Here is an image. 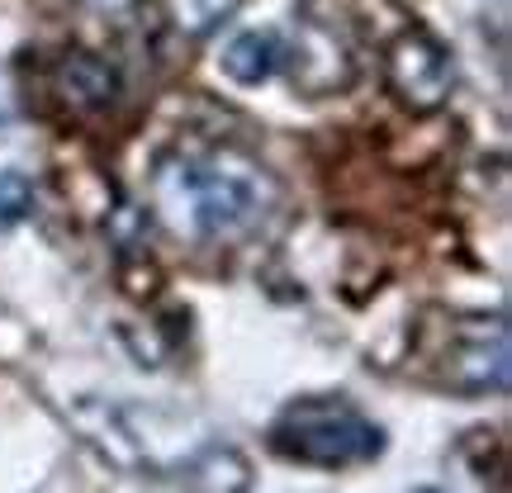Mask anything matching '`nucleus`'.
<instances>
[{"mask_svg":"<svg viewBox=\"0 0 512 493\" xmlns=\"http://www.w3.org/2000/svg\"><path fill=\"white\" fill-rule=\"evenodd\" d=\"M162 209L176 228H190L195 238H238L266 214V176L238 157H185L166 162L157 176Z\"/></svg>","mask_w":512,"mask_h":493,"instance_id":"f257e3e1","label":"nucleus"},{"mask_svg":"<svg viewBox=\"0 0 512 493\" xmlns=\"http://www.w3.org/2000/svg\"><path fill=\"white\" fill-rule=\"evenodd\" d=\"M271 446L285 460L347 470L384 451V432L347 399H299L271 422Z\"/></svg>","mask_w":512,"mask_h":493,"instance_id":"f03ea898","label":"nucleus"},{"mask_svg":"<svg viewBox=\"0 0 512 493\" xmlns=\"http://www.w3.org/2000/svg\"><path fill=\"white\" fill-rule=\"evenodd\" d=\"M389 81L413 110H437L456 86V62L427 34H403L389 48Z\"/></svg>","mask_w":512,"mask_h":493,"instance_id":"7ed1b4c3","label":"nucleus"},{"mask_svg":"<svg viewBox=\"0 0 512 493\" xmlns=\"http://www.w3.org/2000/svg\"><path fill=\"white\" fill-rule=\"evenodd\" d=\"M441 380L460 389V394H503L508 389V328L503 318L494 332H465L451 342Z\"/></svg>","mask_w":512,"mask_h":493,"instance_id":"20e7f679","label":"nucleus"},{"mask_svg":"<svg viewBox=\"0 0 512 493\" xmlns=\"http://www.w3.org/2000/svg\"><path fill=\"white\" fill-rule=\"evenodd\" d=\"M53 81H57V95L72 110H105V105H114V95H119V72L95 53H67L57 62Z\"/></svg>","mask_w":512,"mask_h":493,"instance_id":"39448f33","label":"nucleus"},{"mask_svg":"<svg viewBox=\"0 0 512 493\" xmlns=\"http://www.w3.org/2000/svg\"><path fill=\"white\" fill-rule=\"evenodd\" d=\"M280 57H285L280 34H271V29H247V34H238L223 48V76L238 81V86H261V81L275 76Z\"/></svg>","mask_w":512,"mask_h":493,"instance_id":"423d86ee","label":"nucleus"},{"mask_svg":"<svg viewBox=\"0 0 512 493\" xmlns=\"http://www.w3.org/2000/svg\"><path fill=\"white\" fill-rule=\"evenodd\" d=\"M233 10H238V0H166V19H171V29L185 38L214 34Z\"/></svg>","mask_w":512,"mask_h":493,"instance_id":"0eeeda50","label":"nucleus"},{"mask_svg":"<svg viewBox=\"0 0 512 493\" xmlns=\"http://www.w3.org/2000/svg\"><path fill=\"white\" fill-rule=\"evenodd\" d=\"M34 214V185L24 171H0V228H15Z\"/></svg>","mask_w":512,"mask_h":493,"instance_id":"6e6552de","label":"nucleus"},{"mask_svg":"<svg viewBox=\"0 0 512 493\" xmlns=\"http://www.w3.org/2000/svg\"><path fill=\"white\" fill-rule=\"evenodd\" d=\"M86 5H91L95 15H128V10H133V5H138V0H86Z\"/></svg>","mask_w":512,"mask_h":493,"instance_id":"1a4fd4ad","label":"nucleus"},{"mask_svg":"<svg viewBox=\"0 0 512 493\" xmlns=\"http://www.w3.org/2000/svg\"><path fill=\"white\" fill-rule=\"evenodd\" d=\"M422 493H437V489H422Z\"/></svg>","mask_w":512,"mask_h":493,"instance_id":"9d476101","label":"nucleus"}]
</instances>
